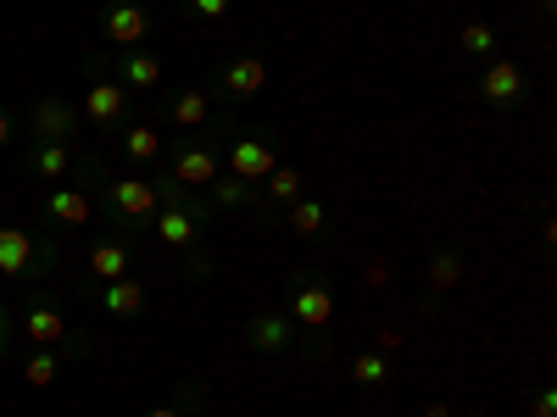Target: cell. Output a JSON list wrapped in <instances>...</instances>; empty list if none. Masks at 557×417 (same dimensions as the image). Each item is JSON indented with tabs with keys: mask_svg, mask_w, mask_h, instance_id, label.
Here are the masks:
<instances>
[{
	"mask_svg": "<svg viewBox=\"0 0 557 417\" xmlns=\"http://www.w3.org/2000/svg\"><path fill=\"white\" fill-rule=\"evenodd\" d=\"M218 173H223V156L212 146V134H184L168 146V178L184 184V190H207Z\"/></svg>",
	"mask_w": 557,
	"mask_h": 417,
	"instance_id": "obj_1",
	"label": "cell"
},
{
	"mask_svg": "<svg viewBox=\"0 0 557 417\" xmlns=\"http://www.w3.org/2000/svg\"><path fill=\"white\" fill-rule=\"evenodd\" d=\"M107 201H112L117 228H128V235L151 228V223H157V212H162L157 178H112V184H107Z\"/></svg>",
	"mask_w": 557,
	"mask_h": 417,
	"instance_id": "obj_2",
	"label": "cell"
},
{
	"mask_svg": "<svg viewBox=\"0 0 557 417\" xmlns=\"http://www.w3.org/2000/svg\"><path fill=\"white\" fill-rule=\"evenodd\" d=\"M218 106H223V89L212 84H178L173 89V101H168V123L178 128V134H207L212 128V117H218Z\"/></svg>",
	"mask_w": 557,
	"mask_h": 417,
	"instance_id": "obj_3",
	"label": "cell"
},
{
	"mask_svg": "<svg viewBox=\"0 0 557 417\" xmlns=\"http://www.w3.org/2000/svg\"><path fill=\"white\" fill-rule=\"evenodd\" d=\"M285 317L290 323H301V329H330L335 323V295H330V285L323 278H296L290 285V301H285Z\"/></svg>",
	"mask_w": 557,
	"mask_h": 417,
	"instance_id": "obj_4",
	"label": "cell"
},
{
	"mask_svg": "<svg viewBox=\"0 0 557 417\" xmlns=\"http://www.w3.org/2000/svg\"><path fill=\"white\" fill-rule=\"evenodd\" d=\"M201 223H207V201L196 206H162L151 235L168 245V251H201Z\"/></svg>",
	"mask_w": 557,
	"mask_h": 417,
	"instance_id": "obj_5",
	"label": "cell"
},
{
	"mask_svg": "<svg viewBox=\"0 0 557 417\" xmlns=\"http://www.w3.org/2000/svg\"><path fill=\"white\" fill-rule=\"evenodd\" d=\"M480 101H485L491 112H513V106L524 101V67H519L513 56H496V62L480 73Z\"/></svg>",
	"mask_w": 557,
	"mask_h": 417,
	"instance_id": "obj_6",
	"label": "cell"
},
{
	"mask_svg": "<svg viewBox=\"0 0 557 417\" xmlns=\"http://www.w3.org/2000/svg\"><path fill=\"white\" fill-rule=\"evenodd\" d=\"M17 329H23L28 345L57 351V345H67V334H73V317H67L62 306H51V301H28V312H23Z\"/></svg>",
	"mask_w": 557,
	"mask_h": 417,
	"instance_id": "obj_7",
	"label": "cell"
},
{
	"mask_svg": "<svg viewBox=\"0 0 557 417\" xmlns=\"http://www.w3.org/2000/svg\"><path fill=\"white\" fill-rule=\"evenodd\" d=\"M84 123H96V128H123L128 123V89L117 78H96L84 89Z\"/></svg>",
	"mask_w": 557,
	"mask_h": 417,
	"instance_id": "obj_8",
	"label": "cell"
},
{
	"mask_svg": "<svg viewBox=\"0 0 557 417\" xmlns=\"http://www.w3.org/2000/svg\"><path fill=\"white\" fill-rule=\"evenodd\" d=\"M39 251V240L28 235V228H0V273L7 278H17V285H28L34 273H45V256H34Z\"/></svg>",
	"mask_w": 557,
	"mask_h": 417,
	"instance_id": "obj_9",
	"label": "cell"
},
{
	"mask_svg": "<svg viewBox=\"0 0 557 417\" xmlns=\"http://www.w3.org/2000/svg\"><path fill=\"white\" fill-rule=\"evenodd\" d=\"M78 106L73 101H34V117H28V128H34V139H57V146H73L78 139Z\"/></svg>",
	"mask_w": 557,
	"mask_h": 417,
	"instance_id": "obj_10",
	"label": "cell"
},
{
	"mask_svg": "<svg viewBox=\"0 0 557 417\" xmlns=\"http://www.w3.org/2000/svg\"><path fill=\"white\" fill-rule=\"evenodd\" d=\"M273 167H278L273 146H268V139H251V134H240L235 146H228V162H223V173H235V178H246V184L268 178Z\"/></svg>",
	"mask_w": 557,
	"mask_h": 417,
	"instance_id": "obj_11",
	"label": "cell"
},
{
	"mask_svg": "<svg viewBox=\"0 0 557 417\" xmlns=\"http://www.w3.org/2000/svg\"><path fill=\"white\" fill-rule=\"evenodd\" d=\"M101 34L112 39V45H139L151 34V17H146V7L139 0H112V7L101 12Z\"/></svg>",
	"mask_w": 557,
	"mask_h": 417,
	"instance_id": "obj_12",
	"label": "cell"
},
{
	"mask_svg": "<svg viewBox=\"0 0 557 417\" xmlns=\"http://www.w3.org/2000/svg\"><path fill=\"white\" fill-rule=\"evenodd\" d=\"M262 84H268L262 56H240V62H228V67H223V78H218L223 101H251V96H262Z\"/></svg>",
	"mask_w": 557,
	"mask_h": 417,
	"instance_id": "obj_13",
	"label": "cell"
},
{
	"mask_svg": "<svg viewBox=\"0 0 557 417\" xmlns=\"http://www.w3.org/2000/svg\"><path fill=\"white\" fill-rule=\"evenodd\" d=\"M162 151H168V134H162L157 123H128V128H123V156H128V162L151 167Z\"/></svg>",
	"mask_w": 557,
	"mask_h": 417,
	"instance_id": "obj_14",
	"label": "cell"
},
{
	"mask_svg": "<svg viewBox=\"0 0 557 417\" xmlns=\"http://www.w3.org/2000/svg\"><path fill=\"white\" fill-rule=\"evenodd\" d=\"M246 334H251L257 351H285L290 334H296V323H290L285 312H257V317L246 323Z\"/></svg>",
	"mask_w": 557,
	"mask_h": 417,
	"instance_id": "obj_15",
	"label": "cell"
},
{
	"mask_svg": "<svg viewBox=\"0 0 557 417\" xmlns=\"http://www.w3.org/2000/svg\"><path fill=\"white\" fill-rule=\"evenodd\" d=\"M139 306H146V285L128 273V278H112V285L101 290V312L107 317H134Z\"/></svg>",
	"mask_w": 557,
	"mask_h": 417,
	"instance_id": "obj_16",
	"label": "cell"
},
{
	"mask_svg": "<svg viewBox=\"0 0 557 417\" xmlns=\"http://www.w3.org/2000/svg\"><path fill=\"white\" fill-rule=\"evenodd\" d=\"M162 73H168V62H162V56H151V51H134V56H123L117 84H123V89H157V84H162Z\"/></svg>",
	"mask_w": 557,
	"mask_h": 417,
	"instance_id": "obj_17",
	"label": "cell"
},
{
	"mask_svg": "<svg viewBox=\"0 0 557 417\" xmlns=\"http://www.w3.org/2000/svg\"><path fill=\"white\" fill-rule=\"evenodd\" d=\"M28 167H34V178L57 184V178H67V167H73V146H57V139H39V146L28 151Z\"/></svg>",
	"mask_w": 557,
	"mask_h": 417,
	"instance_id": "obj_18",
	"label": "cell"
},
{
	"mask_svg": "<svg viewBox=\"0 0 557 417\" xmlns=\"http://www.w3.org/2000/svg\"><path fill=\"white\" fill-rule=\"evenodd\" d=\"M128 262H134V251H128L123 240H101L96 251H89V273H96L101 285H112V278H128Z\"/></svg>",
	"mask_w": 557,
	"mask_h": 417,
	"instance_id": "obj_19",
	"label": "cell"
},
{
	"mask_svg": "<svg viewBox=\"0 0 557 417\" xmlns=\"http://www.w3.org/2000/svg\"><path fill=\"white\" fill-rule=\"evenodd\" d=\"M45 212H51L57 223H67V228H84L89 217H96L84 190H51V195H45Z\"/></svg>",
	"mask_w": 557,
	"mask_h": 417,
	"instance_id": "obj_20",
	"label": "cell"
},
{
	"mask_svg": "<svg viewBox=\"0 0 557 417\" xmlns=\"http://www.w3.org/2000/svg\"><path fill=\"white\" fill-rule=\"evenodd\" d=\"M285 223H290V235H301V240H312L323 223H330V212H323V201H312V195H296L290 206H285Z\"/></svg>",
	"mask_w": 557,
	"mask_h": 417,
	"instance_id": "obj_21",
	"label": "cell"
},
{
	"mask_svg": "<svg viewBox=\"0 0 557 417\" xmlns=\"http://www.w3.org/2000/svg\"><path fill=\"white\" fill-rule=\"evenodd\" d=\"M251 201H257V190L246 178H235V173H218L207 184V206H251Z\"/></svg>",
	"mask_w": 557,
	"mask_h": 417,
	"instance_id": "obj_22",
	"label": "cell"
},
{
	"mask_svg": "<svg viewBox=\"0 0 557 417\" xmlns=\"http://www.w3.org/2000/svg\"><path fill=\"white\" fill-rule=\"evenodd\" d=\"M23 379L34 384V390H51L57 379H62V351H28V362H23Z\"/></svg>",
	"mask_w": 557,
	"mask_h": 417,
	"instance_id": "obj_23",
	"label": "cell"
},
{
	"mask_svg": "<svg viewBox=\"0 0 557 417\" xmlns=\"http://www.w3.org/2000/svg\"><path fill=\"white\" fill-rule=\"evenodd\" d=\"M351 379H357L362 390L385 384V379H391V356H385V351H362V356H351Z\"/></svg>",
	"mask_w": 557,
	"mask_h": 417,
	"instance_id": "obj_24",
	"label": "cell"
},
{
	"mask_svg": "<svg viewBox=\"0 0 557 417\" xmlns=\"http://www.w3.org/2000/svg\"><path fill=\"white\" fill-rule=\"evenodd\" d=\"M301 195V167H273L268 173V201L273 206H290Z\"/></svg>",
	"mask_w": 557,
	"mask_h": 417,
	"instance_id": "obj_25",
	"label": "cell"
},
{
	"mask_svg": "<svg viewBox=\"0 0 557 417\" xmlns=\"http://www.w3.org/2000/svg\"><path fill=\"white\" fill-rule=\"evenodd\" d=\"M462 51L469 56H496V28L491 23H469L462 28Z\"/></svg>",
	"mask_w": 557,
	"mask_h": 417,
	"instance_id": "obj_26",
	"label": "cell"
},
{
	"mask_svg": "<svg viewBox=\"0 0 557 417\" xmlns=\"http://www.w3.org/2000/svg\"><path fill=\"white\" fill-rule=\"evenodd\" d=\"M457 278H462V256H451V251H441V256L430 262V285H435V290H451V285H457Z\"/></svg>",
	"mask_w": 557,
	"mask_h": 417,
	"instance_id": "obj_27",
	"label": "cell"
},
{
	"mask_svg": "<svg viewBox=\"0 0 557 417\" xmlns=\"http://www.w3.org/2000/svg\"><path fill=\"white\" fill-rule=\"evenodd\" d=\"M184 7H190V17H201V23H218L228 12V0H184Z\"/></svg>",
	"mask_w": 557,
	"mask_h": 417,
	"instance_id": "obj_28",
	"label": "cell"
},
{
	"mask_svg": "<svg viewBox=\"0 0 557 417\" xmlns=\"http://www.w3.org/2000/svg\"><path fill=\"white\" fill-rule=\"evenodd\" d=\"M535 417H557V395H552V390L535 395Z\"/></svg>",
	"mask_w": 557,
	"mask_h": 417,
	"instance_id": "obj_29",
	"label": "cell"
},
{
	"mask_svg": "<svg viewBox=\"0 0 557 417\" xmlns=\"http://www.w3.org/2000/svg\"><path fill=\"white\" fill-rule=\"evenodd\" d=\"M0 356H7V301H0Z\"/></svg>",
	"mask_w": 557,
	"mask_h": 417,
	"instance_id": "obj_30",
	"label": "cell"
},
{
	"mask_svg": "<svg viewBox=\"0 0 557 417\" xmlns=\"http://www.w3.org/2000/svg\"><path fill=\"white\" fill-rule=\"evenodd\" d=\"M7 139H12V117H7V112H0V146H7Z\"/></svg>",
	"mask_w": 557,
	"mask_h": 417,
	"instance_id": "obj_31",
	"label": "cell"
},
{
	"mask_svg": "<svg viewBox=\"0 0 557 417\" xmlns=\"http://www.w3.org/2000/svg\"><path fill=\"white\" fill-rule=\"evenodd\" d=\"M424 417H451V406H441V401H435V406H424Z\"/></svg>",
	"mask_w": 557,
	"mask_h": 417,
	"instance_id": "obj_32",
	"label": "cell"
},
{
	"mask_svg": "<svg viewBox=\"0 0 557 417\" xmlns=\"http://www.w3.org/2000/svg\"><path fill=\"white\" fill-rule=\"evenodd\" d=\"M146 417H178V406H151Z\"/></svg>",
	"mask_w": 557,
	"mask_h": 417,
	"instance_id": "obj_33",
	"label": "cell"
}]
</instances>
